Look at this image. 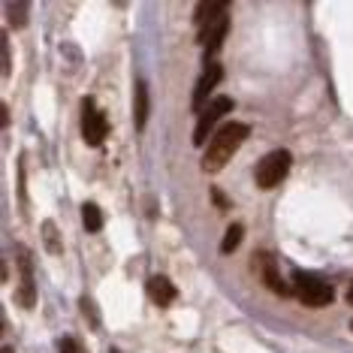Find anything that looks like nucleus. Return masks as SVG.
<instances>
[{
	"mask_svg": "<svg viewBox=\"0 0 353 353\" xmlns=\"http://www.w3.org/2000/svg\"><path fill=\"white\" fill-rule=\"evenodd\" d=\"M19 266H21V290L15 293V302H19L21 308H34L37 284H34V269H30V256H28L25 248L19 251Z\"/></svg>",
	"mask_w": 353,
	"mask_h": 353,
	"instance_id": "nucleus-7",
	"label": "nucleus"
},
{
	"mask_svg": "<svg viewBox=\"0 0 353 353\" xmlns=\"http://www.w3.org/2000/svg\"><path fill=\"white\" fill-rule=\"evenodd\" d=\"M82 223H85V230H91V232L103 230V214H100V208L94 205V203H85L82 205Z\"/></svg>",
	"mask_w": 353,
	"mask_h": 353,
	"instance_id": "nucleus-14",
	"label": "nucleus"
},
{
	"mask_svg": "<svg viewBox=\"0 0 353 353\" xmlns=\"http://www.w3.org/2000/svg\"><path fill=\"white\" fill-rule=\"evenodd\" d=\"M221 76H223V70L218 67V63H212V67H205V73L199 76V82H196V91H194V109L203 112V103L212 97V91H214V85L221 82Z\"/></svg>",
	"mask_w": 353,
	"mask_h": 353,
	"instance_id": "nucleus-9",
	"label": "nucleus"
},
{
	"mask_svg": "<svg viewBox=\"0 0 353 353\" xmlns=\"http://www.w3.org/2000/svg\"><path fill=\"white\" fill-rule=\"evenodd\" d=\"M227 30H230V15H221V19L208 21L205 28H199V43L205 46V52H218Z\"/></svg>",
	"mask_w": 353,
	"mask_h": 353,
	"instance_id": "nucleus-8",
	"label": "nucleus"
},
{
	"mask_svg": "<svg viewBox=\"0 0 353 353\" xmlns=\"http://www.w3.org/2000/svg\"><path fill=\"white\" fill-rule=\"evenodd\" d=\"M0 58H3V76H10V46H6V34L0 37Z\"/></svg>",
	"mask_w": 353,
	"mask_h": 353,
	"instance_id": "nucleus-17",
	"label": "nucleus"
},
{
	"mask_svg": "<svg viewBox=\"0 0 353 353\" xmlns=\"http://www.w3.org/2000/svg\"><path fill=\"white\" fill-rule=\"evenodd\" d=\"M290 166H293V154H290V151L278 148V151H272V154H266L260 163H256V172H254L256 188H260V190L278 188V184L287 179Z\"/></svg>",
	"mask_w": 353,
	"mask_h": 353,
	"instance_id": "nucleus-3",
	"label": "nucleus"
},
{
	"mask_svg": "<svg viewBox=\"0 0 353 353\" xmlns=\"http://www.w3.org/2000/svg\"><path fill=\"white\" fill-rule=\"evenodd\" d=\"M347 302L353 305V284H350V290H347Z\"/></svg>",
	"mask_w": 353,
	"mask_h": 353,
	"instance_id": "nucleus-20",
	"label": "nucleus"
},
{
	"mask_svg": "<svg viewBox=\"0 0 353 353\" xmlns=\"http://www.w3.org/2000/svg\"><path fill=\"white\" fill-rule=\"evenodd\" d=\"M58 347H61V353H82L73 339H61V341H58Z\"/></svg>",
	"mask_w": 353,
	"mask_h": 353,
	"instance_id": "nucleus-18",
	"label": "nucleus"
},
{
	"mask_svg": "<svg viewBox=\"0 0 353 353\" xmlns=\"http://www.w3.org/2000/svg\"><path fill=\"white\" fill-rule=\"evenodd\" d=\"M133 124H136V130H145V124H148V88H145V82H136V94H133Z\"/></svg>",
	"mask_w": 353,
	"mask_h": 353,
	"instance_id": "nucleus-11",
	"label": "nucleus"
},
{
	"mask_svg": "<svg viewBox=\"0 0 353 353\" xmlns=\"http://www.w3.org/2000/svg\"><path fill=\"white\" fill-rule=\"evenodd\" d=\"M112 353H118V350H112Z\"/></svg>",
	"mask_w": 353,
	"mask_h": 353,
	"instance_id": "nucleus-23",
	"label": "nucleus"
},
{
	"mask_svg": "<svg viewBox=\"0 0 353 353\" xmlns=\"http://www.w3.org/2000/svg\"><path fill=\"white\" fill-rule=\"evenodd\" d=\"M82 136L88 145H103V139L109 136V121L103 112L94 109V100H85L82 103Z\"/></svg>",
	"mask_w": 353,
	"mask_h": 353,
	"instance_id": "nucleus-5",
	"label": "nucleus"
},
{
	"mask_svg": "<svg viewBox=\"0 0 353 353\" xmlns=\"http://www.w3.org/2000/svg\"><path fill=\"white\" fill-rule=\"evenodd\" d=\"M221 15H227V0H203V3H196L194 21L199 28H205L208 21L221 19Z\"/></svg>",
	"mask_w": 353,
	"mask_h": 353,
	"instance_id": "nucleus-10",
	"label": "nucleus"
},
{
	"mask_svg": "<svg viewBox=\"0 0 353 353\" xmlns=\"http://www.w3.org/2000/svg\"><path fill=\"white\" fill-rule=\"evenodd\" d=\"M212 199H214V203H218L221 208H230V203H227V196H223V194H221V190H218V188H212Z\"/></svg>",
	"mask_w": 353,
	"mask_h": 353,
	"instance_id": "nucleus-19",
	"label": "nucleus"
},
{
	"mask_svg": "<svg viewBox=\"0 0 353 353\" xmlns=\"http://www.w3.org/2000/svg\"><path fill=\"white\" fill-rule=\"evenodd\" d=\"M248 124H223L218 133L212 136V142L205 145V154H203V170L205 172H221L223 166L230 163V157L236 154L239 148H242V142L248 139Z\"/></svg>",
	"mask_w": 353,
	"mask_h": 353,
	"instance_id": "nucleus-1",
	"label": "nucleus"
},
{
	"mask_svg": "<svg viewBox=\"0 0 353 353\" xmlns=\"http://www.w3.org/2000/svg\"><path fill=\"white\" fill-rule=\"evenodd\" d=\"M254 260H256V269H260L263 284H266L272 293H278V296H290V293H293V287H287V284H284V278L278 275V263L272 260L269 254H256Z\"/></svg>",
	"mask_w": 353,
	"mask_h": 353,
	"instance_id": "nucleus-6",
	"label": "nucleus"
},
{
	"mask_svg": "<svg viewBox=\"0 0 353 353\" xmlns=\"http://www.w3.org/2000/svg\"><path fill=\"white\" fill-rule=\"evenodd\" d=\"M10 12L15 15V21H12V25H15V28H25V15H28V3H19V6H15V3H10Z\"/></svg>",
	"mask_w": 353,
	"mask_h": 353,
	"instance_id": "nucleus-16",
	"label": "nucleus"
},
{
	"mask_svg": "<svg viewBox=\"0 0 353 353\" xmlns=\"http://www.w3.org/2000/svg\"><path fill=\"white\" fill-rule=\"evenodd\" d=\"M43 232H46V242H49V251L52 254H61V242H58V230H54L52 221L43 223Z\"/></svg>",
	"mask_w": 353,
	"mask_h": 353,
	"instance_id": "nucleus-15",
	"label": "nucleus"
},
{
	"mask_svg": "<svg viewBox=\"0 0 353 353\" xmlns=\"http://www.w3.org/2000/svg\"><path fill=\"white\" fill-rule=\"evenodd\" d=\"M148 296L157 305H170L175 299V284H172L170 278H163V275H154V278L148 281Z\"/></svg>",
	"mask_w": 353,
	"mask_h": 353,
	"instance_id": "nucleus-12",
	"label": "nucleus"
},
{
	"mask_svg": "<svg viewBox=\"0 0 353 353\" xmlns=\"http://www.w3.org/2000/svg\"><path fill=\"white\" fill-rule=\"evenodd\" d=\"M293 293H296V299L302 305H308V308H323V305L335 299L332 284H326L323 278L308 275V272H302V269L293 272Z\"/></svg>",
	"mask_w": 353,
	"mask_h": 353,
	"instance_id": "nucleus-2",
	"label": "nucleus"
},
{
	"mask_svg": "<svg viewBox=\"0 0 353 353\" xmlns=\"http://www.w3.org/2000/svg\"><path fill=\"white\" fill-rule=\"evenodd\" d=\"M3 353H15V350L12 347H3Z\"/></svg>",
	"mask_w": 353,
	"mask_h": 353,
	"instance_id": "nucleus-21",
	"label": "nucleus"
},
{
	"mask_svg": "<svg viewBox=\"0 0 353 353\" xmlns=\"http://www.w3.org/2000/svg\"><path fill=\"white\" fill-rule=\"evenodd\" d=\"M350 329H353V320H350Z\"/></svg>",
	"mask_w": 353,
	"mask_h": 353,
	"instance_id": "nucleus-22",
	"label": "nucleus"
},
{
	"mask_svg": "<svg viewBox=\"0 0 353 353\" xmlns=\"http://www.w3.org/2000/svg\"><path fill=\"white\" fill-rule=\"evenodd\" d=\"M232 112V100L230 97H214L208 106L199 112V121H196V130H194V145L196 148H203V145H208L212 142V127L221 121L223 115H230Z\"/></svg>",
	"mask_w": 353,
	"mask_h": 353,
	"instance_id": "nucleus-4",
	"label": "nucleus"
},
{
	"mask_svg": "<svg viewBox=\"0 0 353 353\" xmlns=\"http://www.w3.org/2000/svg\"><path fill=\"white\" fill-rule=\"evenodd\" d=\"M242 239H245V227H242V223H232V227L227 230V236H223V242H221V251L232 254L239 245H242Z\"/></svg>",
	"mask_w": 353,
	"mask_h": 353,
	"instance_id": "nucleus-13",
	"label": "nucleus"
}]
</instances>
